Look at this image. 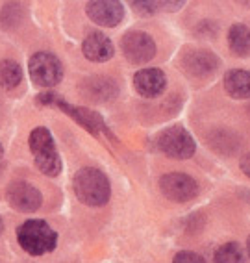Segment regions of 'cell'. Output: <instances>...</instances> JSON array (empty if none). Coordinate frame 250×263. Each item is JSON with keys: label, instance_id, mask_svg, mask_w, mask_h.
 I'll return each instance as SVG.
<instances>
[{"label": "cell", "instance_id": "obj_15", "mask_svg": "<svg viewBox=\"0 0 250 263\" xmlns=\"http://www.w3.org/2000/svg\"><path fill=\"white\" fill-rule=\"evenodd\" d=\"M54 102L60 104V106H62V108L65 109L69 115H72L76 121L80 122L82 126L87 128L89 132H93V134H97V132L102 128V119H100L97 113H91V111H87V109H84V108H71L69 104L62 102V100H54Z\"/></svg>", "mask_w": 250, "mask_h": 263}, {"label": "cell", "instance_id": "obj_20", "mask_svg": "<svg viewBox=\"0 0 250 263\" xmlns=\"http://www.w3.org/2000/svg\"><path fill=\"white\" fill-rule=\"evenodd\" d=\"M246 250H248V258H250V237H248V241H246Z\"/></svg>", "mask_w": 250, "mask_h": 263}, {"label": "cell", "instance_id": "obj_2", "mask_svg": "<svg viewBox=\"0 0 250 263\" xmlns=\"http://www.w3.org/2000/svg\"><path fill=\"white\" fill-rule=\"evenodd\" d=\"M17 239L28 254L41 256V254H47L56 249L57 235L45 221L32 219V221L21 224V228L17 230Z\"/></svg>", "mask_w": 250, "mask_h": 263}, {"label": "cell", "instance_id": "obj_5", "mask_svg": "<svg viewBox=\"0 0 250 263\" xmlns=\"http://www.w3.org/2000/svg\"><path fill=\"white\" fill-rule=\"evenodd\" d=\"M30 74H32V80L41 87H52L62 80V63L48 52H37L30 60Z\"/></svg>", "mask_w": 250, "mask_h": 263}, {"label": "cell", "instance_id": "obj_10", "mask_svg": "<svg viewBox=\"0 0 250 263\" xmlns=\"http://www.w3.org/2000/svg\"><path fill=\"white\" fill-rule=\"evenodd\" d=\"M165 84V74L160 69H143L133 76V85H136L137 93L146 99H154L163 93Z\"/></svg>", "mask_w": 250, "mask_h": 263}, {"label": "cell", "instance_id": "obj_13", "mask_svg": "<svg viewBox=\"0 0 250 263\" xmlns=\"http://www.w3.org/2000/svg\"><path fill=\"white\" fill-rule=\"evenodd\" d=\"M224 87L234 99H248L250 97V72L241 71H228L224 76Z\"/></svg>", "mask_w": 250, "mask_h": 263}, {"label": "cell", "instance_id": "obj_9", "mask_svg": "<svg viewBox=\"0 0 250 263\" xmlns=\"http://www.w3.org/2000/svg\"><path fill=\"white\" fill-rule=\"evenodd\" d=\"M87 15L91 21L100 26H117L124 17V8L121 2H109V0H99L87 4Z\"/></svg>", "mask_w": 250, "mask_h": 263}, {"label": "cell", "instance_id": "obj_12", "mask_svg": "<svg viewBox=\"0 0 250 263\" xmlns=\"http://www.w3.org/2000/svg\"><path fill=\"white\" fill-rule=\"evenodd\" d=\"M82 50H84V56L91 61H108L113 56V43L104 33L93 32L85 37Z\"/></svg>", "mask_w": 250, "mask_h": 263}, {"label": "cell", "instance_id": "obj_3", "mask_svg": "<svg viewBox=\"0 0 250 263\" xmlns=\"http://www.w3.org/2000/svg\"><path fill=\"white\" fill-rule=\"evenodd\" d=\"M30 151L33 154L35 165L39 167L43 174L47 176H56L62 171V160L56 151L54 139L47 128H35L30 134Z\"/></svg>", "mask_w": 250, "mask_h": 263}, {"label": "cell", "instance_id": "obj_14", "mask_svg": "<svg viewBox=\"0 0 250 263\" xmlns=\"http://www.w3.org/2000/svg\"><path fill=\"white\" fill-rule=\"evenodd\" d=\"M228 43L234 54L237 56H248L250 54V30L245 24H234L228 33Z\"/></svg>", "mask_w": 250, "mask_h": 263}, {"label": "cell", "instance_id": "obj_4", "mask_svg": "<svg viewBox=\"0 0 250 263\" xmlns=\"http://www.w3.org/2000/svg\"><path fill=\"white\" fill-rule=\"evenodd\" d=\"M158 146L163 154L175 160H187L195 154V141L182 126H170L158 136Z\"/></svg>", "mask_w": 250, "mask_h": 263}, {"label": "cell", "instance_id": "obj_7", "mask_svg": "<svg viewBox=\"0 0 250 263\" xmlns=\"http://www.w3.org/2000/svg\"><path fill=\"white\" fill-rule=\"evenodd\" d=\"M123 52L126 60L132 63H146L150 61L156 54V45L152 37L145 32H128L123 37Z\"/></svg>", "mask_w": 250, "mask_h": 263}, {"label": "cell", "instance_id": "obj_17", "mask_svg": "<svg viewBox=\"0 0 250 263\" xmlns=\"http://www.w3.org/2000/svg\"><path fill=\"white\" fill-rule=\"evenodd\" d=\"M215 263H245V254L237 243H226L215 252Z\"/></svg>", "mask_w": 250, "mask_h": 263}, {"label": "cell", "instance_id": "obj_22", "mask_svg": "<svg viewBox=\"0 0 250 263\" xmlns=\"http://www.w3.org/2000/svg\"><path fill=\"white\" fill-rule=\"evenodd\" d=\"M4 154V148H2V145H0V156Z\"/></svg>", "mask_w": 250, "mask_h": 263}, {"label": "cell", "instance_id": "obj_16", "mask_svg": "<svg viewBox=\"0 0 250 263\" xmlns=\"http://www.w3.org/2000/svg\"><path fill=\"white\" fill-rule=\"evenodd\" d=\"M23 80L21 67L13 60L0 61V89H13Z\"/></svg>", "mask_w": 250, "mask_h": 263}, {"label": "cell", "instance_id": "obj_21", "mask_svg": "<svg viewBox=\"0 0 250 263\" xmlns=\"http://www.w3.org/2000/svg\"><path fill=\"white\" fill-rule=\"evenodd\" d=\"M2 228H4V222H2V219H0V234H2Z\"/></svg>", "mask_w": 250, "mask_h": 263}, {"label": "cell", "instance_id": "obj_1", "mask_svg": "<svg viewBox=\"0 0 250 263\" xmlns=\"http://www.w3.org/2000/svg\"><path fill=\"white\" fill-rule=\"evenodd\" d=\"M74 193L80 202L87 206H104L109 200V180L102 171L94 167L80 169L74 176Z\"/></svg>", "mask_w": 250, "mask_h": 263}, {"label": "cell", "instance_id": "obj_19", "mask_svg": "<svg viewBox=\"0 0 250 263\" xmlns=\"http://www.w3.org/2000/svg\"><path fill=\"white\" fill-rule=\"evenodd\" d=\"M241 169H243V173L250 178V152L241 158Z\"/></svg>", "mask_w": 250, "mask_h": 263}, {"label": "cell", "instance_id": "obj_6", "mask_svg": "<svg viewBox=\"0 0 250 263\" xmlns=\"http://www.w3.org/2000/svg\"><path fill=\"white\" fill-rule=\"evenodd\" d=\"M160 187H161V193H163L167 198L175 200V202H187V200L197 197V193H198L197 182H195L191 176L182 174V173L165 174V176L160 180Z\"/></svg>", "mask_w": 250, "mask_h": 263}, {"label": "cell", "instance_id": "obj_8", "mask_svg": "<svg viewBox=\"0 0 250 263\" xmlns=\"http://www.w3.org/2000/svg\"><path fill=\"white\" fill-rule=\"evenodd\" d=\"M8 200L21 212H35L41 206L43 198L37 189L28 182H13L8 187Z\"/></svg>", "mask_w": 250, "mask_h": 263}, {"label": "cell", "instance_id": "obj_11", "mask_svg": "<svg viewBox=\"0 0 250 263\" xmlns=\"http://www.w3.org/2000/svg\"><path fill=\"white\" fill-rule=\"evenodd\" d=\"M219 65V58L208 50H193L187 52L184 58L185 71L193 76H208L211 74Z\"/></svg>", "mask_w": 250, "mask_h": 263}, {"label": "cell", "instance_id": "obj_18", "mask_svg": "<svg viewBox=\"0 0 250 263\" xmlns=\"http://www.w3.org/2000/svg\"><path fill=\"white\" fill-rule=\"evenodd\" d=\"M172 263H206L204 261V258L202 256H198V254H195V252H178L175 256V261Z\"/></svg>", "mask_w": 250, "mask_h": 263}]
</instances>
